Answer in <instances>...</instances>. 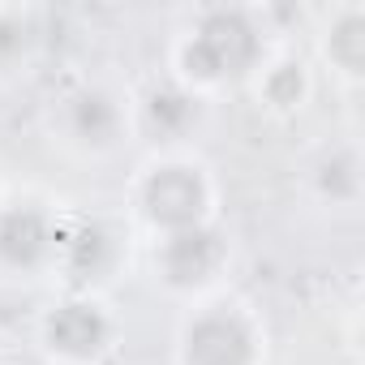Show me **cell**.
Instances as JSON below:
<instances>
[{
  "label": "cell",
  "instance_id": "obj_1",
  "mask_svg": "<svg viewBox=\"0 0 365 365\" xmlns=\"http://www.w3.org/2000/svg\"><path fill=\"white\" fill-rule=\"evenodd\" d=\"M275 43L279 39L267 9L198 5L168 39V78L190 95L215 103L228 91H245Z\"/></svg>",
  "mask_w": 365,
  "mask_h": 365
},
{
  "label": "cell",
  "instance_id": "obj_2",
  "mask_svg": "<svg viewBox=\"0 0 365 365\" xmlns=\"http://www.w3.org/2000/svg\"><path fill=\"white\" fill-rule=\"evenodd\" d=\"M125 224L138 241H159L224 220V180L198 150H146L125 180Z\"/></svg>",
  "mask_w": 365,
  "mask_h": 365
},
{
  "label": "cell",
  "instance_id": "obj_3",
  "mask_svg": "<svg viewBox=\"0 0 365 365\" xmlns=\"http://www.w3.org/2000/svg\"><path fill=\"white\" fill-rule=\"evenodd\" d=\"M172 365H271V327L250 297L232 288L211 292L180 305Z\"/></svg>",
  "mask_w": 365,
  "mask_h": 365
},
{
  "label": "cell",
  "instance_id": "obj_4",
  "mask_svg": "<svg viewBox=\"0 0 365 365\" xmlns=\"http://www.w3.org/2000/svg\"><path fill=\"white\" fill-rule=\"evenodd\" d=\"M48 133L73 159H116L133 146V91L108 73L69 78L48 99Z\"/></svg>",
  "mask_w": 365,
  "mask_h": 365
},
{
  "label": "cell",
  "instance_id": "obj_5",
  "mask_svg": "<svg viewBox=\"0 0 365 365\" xmlns=\"http://www.w3.org/2000/svg\"><path fill=\"white\" fill-rule=\"evenodd\" d=\"M125 344V322L103 292L61 288L35 314V352L43 365H112Z\"/></svg>",
  "mask_w": 365,
  "mask_h": 365
},
{
  "label": "cell",
  "instance_id": "obj_6",
  "mask_svg": "<svg viewBox=\"0 0 365 365\" xmlns=\"http://www.w3.org/2000/svg\"><path fill=\"white\" fill-rule=\"evenodd\" d=\"M133 228L125 215L86 211L65 202L61 220V245H56V284L73 292H103L125 275L133 254Z\"/></svg>",
  "mask_w": 365,
  "mask_h": 365
},
{
  "label": "cell",
  "instance_id": "obj_7",
  "mask_svg": "<svg viewBox=\"0 0 365 365\" xmlns=\"http://www.w3.org/2000/svg\"><path fill=\"white\" fill-rule=\"evenodd\" d=\"M146 262L163 297H172L176 305H190V301H202L228 288L232 237L224 220L207 228H190V232H172V237L146 241Z\"/></svg>",
  "mask_w": 365,
  "mask_h": 365
},
{
  "label": "cell",
  "instance_id": "obj_8",
  "mask_svg": "<svg viewBox=\"0 0 365 365\" xmlns=\"http://www.w3.org/2000/svg\"><path fill=\"white\" fill-rule=\"evenodd\" d=\"M65 202L22 190L0 194V279L39 284L56 279V245H61Z\"/></svg>",
  "mask_w": 365,
  "mask_h": 365
},
{
  "label": "cell",
  "instance_id": "obj_9",
  "mask_svg": "<svg viewBox=\"0 0 365 365\" xmlns=\"http://www.w3.org/2000/svg\"><path fill=\"white\" fill-rule=\"evenodd\" d=\"M211 116V103L176 86L172 78L133 91V138L146 142V150H185L202 133Z\"/></svg>",
  "mask_w": 365,
  "mask_h": 365
},
{
  "label": "cell",
  "instance_id": "obj_10",
  "mask_svg": "<svg viewBox=\"0 0 365 365\" xmlns=\"http://www.w3.org/2000/svg\"><path fill=\"white\" fill-rule=\"evenodd\" d=\"M314 69H327L331 82L348 95L365 86V5L339 0L314 14Z\"/></svg>",
  "mask_w": 365,
  "mask_h": 365
},
{
  "label": "cell",
  "instance_id": "obj_11",
  "mask_svg": "<svg viewBox=\"0 0 365 365\" xmlns=\"http://www.w3.org/2000/svg\"><path fill=\"white\" fill-rule=\"evenodd\" d=\"M245 91L271 120H297V116H305V108L318 95V69L292 43H275Z\"/></svg>",
  "mask_w": 365,
  "mask_h": 365
},
{
  "label": "cell",
  "instance_id": "obj_12",
  "mask_svg": "<svg viewBox=\"0 0 365 365\" xmlns=\"http://www.w3.org/2000/svg\"><path fill=\"white\" fill-rule=\"evenodd\" d=\"M301 180H305V194L318 207L352 215L365 194V159H361L356 138H331V142L314 146L301 168Z\"/></svg>",
  "mask_w": 365,
  "mask_h": 365
},
{
  "label": "cell",
  "instance_id": "obj_13",
  "mask_svg": "<svg viewBox=\"0 0 365 365\" xmlns=\"http://www.w3.org/2000/svg\"><path fill=\"white\" fill-rule=\"evenodd\" d=\"M0 365H14V361H9V356H5V352H0Z\"/></svg>",
  "mask_w": 365,
  "mask_h": 365
},
{
  "label": "cell",
  "instance_id": "obj_14",
  "mask_svg": "<svg viewBox=\"0 0 365 365\" xmlns=\"http://www.w3.org/2000/svg\"><path fill=\"white\" fill-rule=\"evenodd\" d=\"M0 194H5V190H0Z\"/></svg>",
  "mask_w": 365,
  "mask_h": 365
}]
</instances>
